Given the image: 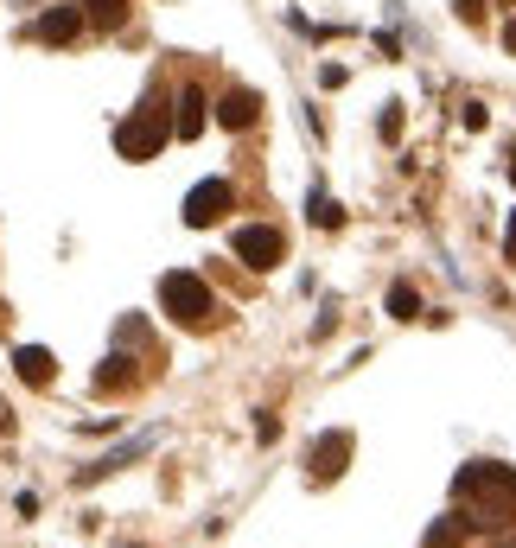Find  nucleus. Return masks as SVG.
Segmentation results:
<instances>
[{"label":"nucleus","mask_w":516,"mask_h":548,"mask_svg":"<svg viewBox=\"0 0 516 548\" xmlns=\"http://www.w3.org/2000/svg\"><path fill=\"white\" fill-rule=\"evenodd\" d=\"M453 498L472 529H504V523H516V472L497 466V459H472L453 478Z\"/></svg>","instance_id":"f257e3e1"},{"label":"nucleus","mask_w":516,"mask_h":548,"mask_svg":"<svg viewBox=\"0 0 516 548\" xmlns=\"http://www.w3.org/2000/svg\"><path fill=\"white\" fill-rule=\"evenodd\" d=\"M160 306H166V313L179 319V325H204V319L217 313V306H211V287H204L198 274H185V268L160 281Z\"/></svg>","instance_id":"f03ea898"},{"label":"nucleus","mask_w":516,"mask_h":548,"mask_svg":"<svg viewBox=\"0 0 516 548\" xmlns=\"http://www.w3.org/2000/svg\"><path fill=\"white\" fill-rule=\"evenodd\" d=\"M115 147H122V160H153V153L166 147V122L160 109H134L122 128H115Z\"/></svg>","instance_id":"7ed1b4c3"},{"label":"nucleus","mask_w":516,"mask_h":548,"mask_svg":"<svg viewBox=\"0 0 516 548\" xmlns=\"http://www.w3.org/2000/svg\"><path fill=\"white\" fill-rule=\"evenodd\" d=\"M223 211H230V179H198L192 192H185V224L192 230H211Z\"/></svg>","instance_id":"20e7f679"},{"label":"nucleus","mask_w":516,"mask_h":548,"mask_svg":"<svg viewBox=\"0 0 516 548\" xmlns=\"http://www.w3.org/2000/svg\"><path fill=\"white\" fill-rule=\"evenodd\" d=\"M281 255H287V243H281V230H274V224H243V230H236V262L274 268Z\"/></svg>","instance_id":"39448f33"},{"label":"nucleus","mask_w":516,"mask_h":548,"mask_svg":"<svg viewBox=\"0 0 516 548\" xmlns=\"http://www.w3.org/2000/svg\"><path fill=\"white\" fill-rule=\"evenodd\" d=\"M77 32H83V7H51V13H39L32 39H39V45H71Z\"/></svg>","instance_id":"423d86ee"},{"label":"nucleus","mask_w":516,"mask_h":548,"mask_svg":"<svg viewBox=\"0 0 516 548\" xmlns=\"http://www.w3.org/2000/svg\"><path fill=\"white\" fill-rule=\"evenodd\" d=\"M344 459H351V434H319V447H313V478H338Z\"/></svg>","instance_id":"0eeeda50"},{"label":"nucleus","mask_w":516,"mask_h":548,"mask_svg":"<svg viewBox=\"0 0 516 548\" xmlns=\"http://www.w3.org/2000/svg\"><path fill=\"white\" fill-rule=\"evenodd\" d=\"M255 115H262V96H255V90H230V96L217 102V122L223 128H249Z\"/></svg>","instance_id":"6e6552de"},{"label":"nucleus","mask_w":516,"mask_h":548,"mask_svg":"<svg viewBox=\"0 0 516 548\" xmlns=\"http://www.w3.org/2000/svg\"><path fill=\"white\" fill-rule=\"evenodd\" d=\"M172 134H179V141L204 134V96H198V90H185V96H179V122H172Z\"/></svg>","instance_id":"1a4fd4ad"},{"label":"nucleus","mask_w":516,"mask_h":548,"mask_svg":"<svg viewBox=\"0 0 516 548\" xmlns=\"http://www.w3.org/2000/svg\"><path fill=\"white\" fill-rule=\"evenodd\" d=\"M466 536H472V523H466V517L453 510V517H440L434 529H427V542H421V548H459Z\"/></svg>","instance_id":"9d476101"},{"label":"nucleus","mask_w":516,"mask_h":548,"mask_svg":"<svg viewBox=\"0 0 516 548\" xmlns=\"http://www.w3.org/2000/svg\"><path fill=\"white\" fill-rule=\"evenodd\" d=\"M13 364H20V376H26V383H51V351H45V345L13 351Z\"/></svg>","instance_id":"9b49d317"},{"label":"nucleus","mask_w":516,"mask_h":548,"mask_svg":"<svg viewBox=\"0 0 516 548\" xmlns=\"http://www.w3.org/2000/svg\"><path fill=\"white\" fill-rule=\"evenodd\" d=\"M306 217H313L319 230H338L344 224V211H338V198H325V192H313V204H306Z\"/></svg>","instance_id":"f8f14e48"},{"label":"nucleus","mask_w":516,"mask_h":548,"mask_svg":"<svg viewBox=\"0 0 516 548\" xmlns=\"http://www.w3.org/2000/svg\"><path fill=\"white\" fill-rule=\"evenodd\" d=\"M83 7H90L96 26H122L128 20V0H83Z\"/></svg>","instance_id":"ddd939ff"},{"label":"nucleus","mask_w":516,"mask_h":548,"mask_svg":"<svg viewBox=\"0 0 516 548\" xmlns=\"http://www.w3.org/2000/svg\"><path fill=\"white\" fill-rule=\"evenodd\" d=\"M389 313L395 319H421V294L415 287H389Z\"/></svg>","instance_id":"4468645a"},{"label":"nucleus","mask_w":516,"mask_h":548,"mask_svg":"<svg viewBox=\"0 0 516 548\" xmlns=\"http://www.w3.org/2000/svg\"><path fill=\"white\" fill-rule=\"evenodd\" d=\"M459 7V20H478V13H485V0H453Z\"/></svg>","instance_id":"2eb2a0df"},{"label":"nucleus","mask_w":516,"mask_h":548,"mask_svg":"<svg viewBox=\"0 0 516 548\" xmlns=\"http://www.w3.org/2000/svg\"><path fill=\"white\" fill-rule=\"evenodd\" d=\"M504 255L516 262V211H510V236H504Z\"/></svg>","instance_id":"dca6fc26"},{"label":"nucleus","mask_w":516,"mask_h":548,"mask_svg":"<svg viewBox=\"0 0 516 548\" xmlns=\"http://www.w3.org/2000/svg\"><path fill=\"white\" fill-rule=\"evenodd\" d=\"M7 427H13V415H7V396H0V434H7Z\"/></svg>","instance_id":"f3484780"},{"label":"nucleus","mask_w":516,"mask_h":548,"mask_svg":"<svg viewBox=\"0 0 516 548\" xmlns=\"http://www.w3.org/2000/svg\"><path fill=\"white\" fill-rule=\"evenodd\" d=\"M504 45H510V51H516V20H510V26H504Z\"/></svg>","instance_id":"a211bd4d"},{"label":"nucleus","mask_w":516,"mask_h":548,"mask_svg":"<svg viewBox=\"0 0 516 548\" xmlns=\"http://www.w3.org/2000/svg\"><path fill=\"white\" fill-rule=\"evenodd\" d=\"M491 548H516V536H504V542H491Z\"/></svg>","instance_id":"6ab92c4d"}]
</instances>
